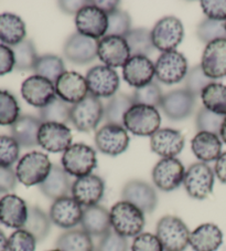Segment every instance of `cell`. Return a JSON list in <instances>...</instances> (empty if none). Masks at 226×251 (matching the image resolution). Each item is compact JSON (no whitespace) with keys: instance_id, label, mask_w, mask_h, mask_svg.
Instances as JSON below:
<instances>
[{"instance_id":"obj_1","label":"cell","mask_w":226,"mask_h":251,"mask_svg":"<svg viewBox=\"0 0 226 251\" xmlns=\"http://www.w3.org/2000/svg\"><path fill=\"white\" fill-rule=\"evenodd\" d=\"M110 214L113 230L125 238L137 237L145 227V214L128 201L116 202Z\"/></svg>"},{"instance_id":"obj_2","label":"cell","mask_w":226,"mask_h":251,"mask_svg":"<svg viewBox=\"0 0 226 251\" xmlns=\"http://www.w3.org/2000/svg\"><path fill=\"white\" fill-rule=\"evenodd\" d=\"M61 163L68 175L80 178L92 174L93 170L97 166V155L93 147L77 143L72 144L65 151Z\"/></svg>"},{"instance_id":"obj_3","label":"cell","mask_w":226,"mask_h":251,"mask_svg":"<svg viewBox=\"0 0 226 251\" xmlns=\"http://www.w3.org/2000/svg\"><path fill=\"white\" fill-rule=\"evenodd\" d=\"M190 235L186 225L176 216H164L156 227V236L164 251H184L189 245Z\"/></svg>"},{"instance_id":"obj_4","label":"cell","mask_w":226,"mask_h":251,"mask_svg":"<svg viewBox=\"0 0 226 251\" xmlns=\"http://www.w3.org/2000/svg\"><path fill=\"white\" fill-rule=\"evenodd\" d=\"M52 164L47 155L40 152H31L19 159L16 168L17 178L27 187L41 185L52 170Z\"/></svg>"},{"instance_id":"obj_5","label":"cell","mask_w":226,"mask_h":251,"mask_svg":"<svg viewBox=\"0 0 226 251\" xmlns=\"http://www.w3.org/2000/svg\"><path fill=\"white\" fill-rule=\"evenodd\" d=\"M160 124L161 118L153 106L134 104L124 116V127L137 136H153Z\"/></svg>"},{"instance_id":"obj_6","label":"cell","mask_w":226,"mask_h":251,"mask_svg":"<svg viewBox=\"0 0 226 251\" xmlns=\"http://www.w3.org/2000/svg\"><path fill=\"white\" fill-rule=\"evenodd\" d=\"M104 116V105L101 100L88 94L84 100L72 105L71 123L77 131L89 133L97 127Z\"/></svg>"},{"instance_id":"obj_7","label":"cell","mask_w":226,"mask_h":251,"mask_svg":"<svg viewBox=\"0 0 226 251\" xmlns=\"http://www.w3.org/2000/svg\"><path fill=\"white\" fill-rule=\"evenodd\" d=\"M151 38L156 49L161 52L176 50L184 38L183 25L173 16L163 17L151 30Z\"/></svg>"},{"instance_id":"obj_8","label":"cell","mask_w":226,"mask_h":251,"mask_svg":"<svg viewBox=\"0 0 226 251\" xmlns=\"http://www.w3.org/2000/svg\"><path fill=\"white\" fill-rule=\"evenodd\" d=\"M188 75V62L183 54L173 50L162 52L155 63V75L164 84L179 83Z\"/></svg>"},{"instance_id":"obj_9","label":"cell","mask_w":226,"mask_h":251,"mask_svg":"<svg viewBox=\"0 0 226 251\" xmlns=\"http://www.w3.org/2000/svg\"><path fill=\"white\" fill-rule=\"evenodd\" d=\"M214 172L206 163H195L185 172L183 185L190 197L203 201L210 196L214 186Z\"/></svg>"},{"instance_id":"obj_10","label":"cell","mask_w":226,"mask_h":251,"mask_svg":"<svg viewBox=\"0 0 226 251\" xmlns=\"http://www.w3.org/2000/svg\"><path fill=\"white\" fill-rule=\"evenodd\" d=\"M75 25L79 33L94 40H101L107 33L108 16L90 1L75 15Z\"/></svg>"},{"instance_id":"obj_11","label":"cell","mask_w":226,"mask_h":251,"mask_svg":"<svg viewBox=\"0 0 226 251\" xmlns=\"http://www.w3.org/2000/svg\"><path fill=\"white\" fill-rule=\"evenodd\" d=\"M89 93L96 98H112L119 88V76L114 69L107 66H95L86 73Z\"/></svg>"},{"instance_id":"obj_12","label":"cell","mask_w":226,"mask_h":251,"mask_svg":"<svg viewBox=\"0 0 226 251\" xmlns=\"http://www.w3.org/2000/svg\"><path fill=\"white\" fill-rule=\"evenodd\" d=\"M121 198L136 206L143 214L154 213L158 205L156 189L149 183L140 179H133L126 183L121 190Z\"/></svg>"},{"instance_id":"obj_13","label":"cell","mask_w":226,"mask_h":251,"mask_svg":"<svg viewBox=\"0 0 226 251\" xmlns=\"http://www.w3.org/2000/svg\"><path fill=\"white\" fill-rule=\"evenodd\" d=\"M185 172L178 158H162L154 167L153 180L156 187L162 192H172L183 184Z\"/></svg>"},{"instance_id":"obj_14","label":"cell","mask_w":226,"mask_h":251,"mask_svg":"<svg viewBox=\"0 0 226 251\" xmlns=\"http://www.w3.org/2000/svg\"><path fill=\"white\" fill-rule=\"evenodd\" d=\"M95 145L103 154L118 156L129 145L127 129L116 124H105L95 134Z\"/></svg>"},{"instance_id":"obj_15","label":"cell","mask_w":226,"mask_h":251,"mask_svg":"<svg viewBox=\"0 0 226 251\" xmlns=\"http://www.w3.org/2000/svg\"><path fill=\"white\" fill-rule=\"evenodd\" d=\"M21 94L30 105L42 109L56 98L55 84L45 77L34 75L23 81Z\"/></svg>"},{"instance_id":"obj_16","label":"cell","mask_w":226,"mask_h":251,"mask_svg":"<svg viewBox=\"0 0 226 251\" xmlns=\"http://www.w3.org/2000/svg\"><path fill=\"white\" fill-rule=\"evenodd\" d=\"M38 143L50 153L65 152L72 145L71 129L61 123H42L39 129Z\"/></svg>"},{"instance_id":"obj_17","label":"cell","mask_w":226,"mask_h":251,"mask_svg":"<svg viewBox=\"0 0 226 251\" xmlns=\"http://www.w3.org/2000/svg\"><path fill=\"white\" fill-rule=\"evenodd\" d=\"M83 210V207L72 196H65L53 201L49 216L52 224L69 230L77 225H81Z\"/></svg>"},{"instance_id":"obj_18","label":"cell","mask_w":226,"mask_h":251,"mask_svg":"<svg viewBox=\"0 0 226 251\" xmlns=\"http://www.w3.org/2000/svg\"><path fill=\"white\" fill-rule=\"evenodd\" d=\"M97 57L105 66L114 69L124 67L132 54L125 38L105 36L98 40Z\"/></svg>"},{"instance_id":"obj_19","label":"cell","mask_w":226,"mask_h":251,"mask_svg":"<svg viewBox=\"0 0 226 251\" xmlns=\"http://www.w3.org/2000/svg\"><path fill=\"white\" fill-rule=\"evenodd\" d=\"M97 40L75 32L65 41L63 54L74 64H88L97 57Z\"/></svg>"},{"instance_id":"obj_20","label":"cell","mask_w":226,"mask_h":251,"mask_svg":"<svg viewBox=\"0 0 226 251\" xmlns=\"http://www.w3.org/2000/svg\"><path fill=\"white\" fill-rule=\"evenodd\" d=\"M105 193V183L101 177L94 174L80 177L72 185V197L81 206L98 205Z\"/></svg>"},{"instance_id":"obj_21","label":"cell","mask_w":226,"mask_h":251,"mask_svg":"<svg viewBox=\"0 0 226 251\" xmlns=\"http://www.w3.org/2000/svg\"><path fill=\"white\" fill-rule=\"evenodd\" d=\"M160 107L168 119L182 121L192 114L195 107V97L188 90L179 89L163 95Z\"/></svg>"},{"instance_id":"obj_22","label":"cell","mask_w":226,"mask_h":251,"mask_svg":"<svg viewBox=\"0 0 226 251\" xmlns=\"http://www.w3.org/2000/svg\"><path fill=\"white\" fill-rule=\"evenodd\" d=\"M201 68L204 75L212 80L226 76V39L207 43L202 54Z\"/></svg>"},{"instance_id":"obj_23","label":"cell","mask_w":226,"mask_h":251,"mask_svg":"<svg viewBox=\"0 0 226 251\" xmlns=\"http://www.w3.org/2000/svg\"><path fill=\"white\" fill-rule=\"evenodd\" d=\"M56 97L72 105L80 103L89 94L85 77L74 71H65L55 82Z\"/></svg>"},{"instance_id":"obj_24","label":"cell","mask_w":226,"mask_h":251,"mask_svg":"<svg viewBox=\"0 0 226 251\" xmlns=\"http://www.w3.org/2000/svg\"><path fill=\"white\" fill-rule=\"evenodd\" d=\"M184 144V136L175 128H159L150 136L151 151L162 158L176 157L182 152Z\"/></svg>"},{"instance_id":"obj_25","label":"cell","mask_w":226,"mask_h":251,"mask_svg":"<svg viewBox=\"0 0 226 251\" xmlns=\"http://www.w3.org/2000/svg\"><path fill=\"white\" fill-rule=\"evenodd\" d=\"M29 207L23 198L7 194L0 198V223L6 227L23 229L28 218Z\"/></svg>"},{"instance_id":"obj_26","label":"cell","mask_w":226,"mask_h":251,"mask_svg":"<svg viewBox=\"0 0 226 251\" xmlns=\"http://www.w3.org/2000/svg\"><path fill=\"white\" fill-rule=\"evenodd\" d=\"M155 64L148 57L134 55L123 67V77L129 85L141 88L153 82Z\"/></svg>"},{"instance_id":"obj_27","label":"cell","mask_w":226,"mask_h":251,"mask_svg":"<svg viewBox=\"0 0 226 251\" xmlns=\"http://www.w3.org/2000/svg\"><path fill=\"white\" fill-rule=\"evenodd\" d=\"M42 122L32 115H21L10 126L11 137L24 149H31L39 145L38 134Z\"/></svg>"},{"instance_id":"obj_28","label":"cell","mask_w":226,"mask_h":251,"mask_svg":"<svg viewBox=\"0 0 226 251\" xmlns=\"http://www.w3.org/2000/svg\"><path fill=\"white\" fill-rule=\"evenodd\" d=\"M81 226L90 236L103 237L112 229L110 211L99 205L85 207Z\"/></svg>"},{"instance_id":"obj_29","label":"cell","mask_w":226,"mask_h":251,"mask_svg":"<svg viewBox=\"0 0 226 251\" xmlns=\"http://www.w3.org/2000/svg\"><path fill=\"white\" fill-rule=\"evenodd\" d=\"M223 244V232L214 224H203L191 232L189 245L194 251H216Z\"/></svg>"},{"instance_id":"obj_30","label":"cell","mask_w":226,"mask_h":251,"mask_svg":"<svg viewBox=\"0 0 226 251\" xmlns=\"http://www.w3.org/2000/svg\"><path fill=\"white\" fill-rule=\"evenodd\" d=\"M72 185L69 176L63 167L53 165L49 176L41 185H39V188L46 198L56 201L59 198L68 196V194L72 192Z\"/></svg>"},{"instance_id":"obj_31","label":"cell","mask_w":226,"mask_h":251,"mask_svg":"<svg viewBox=\"0 0 226 251\" xmlns=\"http://www.w3.org/2000/svg\"><path fill=\"white\" fill-rule=\"evenodd\" d=\"M191 149L195 157L202 163L217 161L222 154V141L219 135L208 132H198L192 141Z\"/></svg>"},{"instance_id":"obj_32","label":"cell","mask_w":226,"mask_h":251,"mask_svg":"<svg viewBox=\"0 0 226 251\" xmlns=\"http://www.w3.org/2000/svg\"><path fill=\"white\" fill-rule=\"evenodd\" d=\"M25 34V24L19 16L10 12L0 15V41L14 47L24 40Z\"/></svg>"},{"instance_id":"obj_33","label":"cell","mask_w":226,"mask_h":251,"mask_svg":"<svg viewBox=\"0 0 226 251\" xmlns=\"http://www.w3.org/2000/svg\"><path fill=\"white\" fill-rule=\"evenodd\" d=\"M134 104L133 97L123 92L116 93L104 106L103 119L106 124H116L124 126V116Z\"/></svg>"},{"instance_id":"obj_34","label":"cell","mask_w":226,"mask_h":251,"mask_svg":"<svg viewBox=\"0 0 226 251\" xmlns=\"http://www.w3.org/2000/svg\"><path fill=\"white\" fill-rule=\"evenodd\" d=\"M56 249L60 251H93L92 236L83 229H69L58 238Z\"/></svg>"},{"instance_id":"obj_35","label":"cell","mask_w":226,"mask_h":251,"mask_svg":"<svg viewBox=\"0 0 226 251\" xmlns=\"http://www.w3.org/2000/svg\"><path fill=\"white\" fill-rule=\"evenodd\" d=\"M51 224L52 222L49 215H46L39 207L32 206L29 208L27 222H25L23 229L31 233L38 242H41L49 235Z\"/></svg>"},{"instance_id":"obj_36","label":"cell","mask_w":226,"mask_h":251,"mask_svg":"<svg viewBox=\"0 0 226 251\" xmlns=\"http://www.w3.org/2000/svg\"><path fill=\"white\" fill-rule=\"evenodd\" d=\"M125 40L129 47L132 57L134 55L148 57V55L153 54L156 49L153 38H151V30L146 28L132 29V31L125 37Z\"/></svg>"},{"instance_id":"obj_37","label":"cell","mask_w":226,"mask_h":251,"mask_svg":"<svg viewBox=\"0 0 226 251\" xmlns=\"http://www.w3.org/2000/svg\"><path fill=\"white\" fill-rule=\"evenodd\" d=\"M203 105L213 113L226 116V85L212 82L201 94Z\"/></svg>"},{"instance_id":"obj_38","label":"cell","mask_w":226,"mask_h":251,"mask_svg":"<svg viewBox=\"0 0 226 251\" xmlns=\"http://www.w3.org/2000/svg\"><path fill=\"white\" fill-rule=\"evenodd\" d=\"M71 109L72 106L56 97L46 106L39 110V115L42 123L53 122L65 124L71 122Z\"/></svg>"},{"instance_id":"obj_39","label":"cell","mask_w":226,"mask_h":251,"mask_svg":"<svg viewBox=\"0 0 226 251\" xmlns=\"http://www.w3.org/2000/svg\"><path fill=\"white\" fill-rule=\"evenodd\" d=\"M15 54V69L17 71L33 70L39 59L36 46L32 40L24 39L19 45L11 47Z\"/></svg>"},{"instance_id":"obj_40","label":"cell","mask_w":226,"mask_h":251,"mask_svg":"<svg viewBox=\"0 0 226 251\" xmlns=\"http://www.w3.org/2000/svg\"><path fill=\"white\" fill-rule=\"evenodd\" d=\"M33 71L37 75L45 77L55 84L59 77L65 72V66L63 60L58 55L45 54L39 57Z\"/></svg>"},{"instance_id":"obj_41","label":"cell","mask_w":226,"mask_h":251,"mask_svg":"<svg viewBox=\"0 0 226 251\" xmlns=\"http://www.w3.org/2000/svg\"><path fill=\"white\" fill-rule=\"evenodd\" d=\"M20 118V106L15 95L9 91L0 90V125L14 124Z\"/></svg>"},{"instance_id":"obj_42","label":"cell","mask_w":226,"mask_h":251,"mask_svg":"<svg viewBox=\"0 0 226 251\" xmlns=\"http://www.w3.org/2000/svg\"><path fill=\"white\" fill-rule=\"evenodd\" d=\"M132 97L135 104L157 107L161 104L163 95L159 85L156 82H150L149 84L135 90Z\"/></svg>"},{"instance_id":"obj_43","label":"cell","mask_w":226,"mask_h":251,"mask_svg":"<svg viewBox=\"0 0 226 251\" xmlns=\"http://www.w3.org/2000/svg\"><path fill=\"white\" fill-rule=\"evenodd\" d=\"M108 29L106 36H117L125 38L132 31V18L119 8L108 14Z\"/></svg>"},{"instance_id":"obj_44","label":"cell","mask_w":226,"mask_h":251,"mask_svg":"<svg viewBox=\"0 0 226 251\" xmlns=\"http://www.w3.org/2000/svg\"><path fill=\"white\" fill-rule=\"evenodd\" d=\"M197 36L200 41L206 45L217 39H226L225 23L205 18L198 25Z\"/></svg>"},{"instance_id":"obj_45","label":"cell","mask_w":226,"mask_h":251,"mask_svg":"<svg viewBox=\"0 0 226 251\" xmlns=\"http://www.w3.org/2000/svg\"><path fill=\"white\" fill-rule=\"evenodd\" d=\"M225 118L226 116L215 114L205 109V107H202V109H200V111L198 112L197 120H195L198 131L213 133L215 134V135L220 136L222 125L224 123Z\"/></svg>"},{"instance_id":"obj_46","label":"cell","mask_w":226,"mask_h":251,"mask_svg":"<svg viewBox=\"0 0 226 251\" xmlns=\"http://www.w3.org/2000/svg\"><path fill=\"white\" fill-rule=\"evenodd\" d=\"M20 146L14 138L0 135V167H12L18 161Z\"/></svg>"},{"instance_id":"obj_47","label":"cell","mask_w":226,"mask_h":251,"mask_svg":"<svg viewBox=\"0 0 226 251\" xmlns=\"http://www.w3.org/2000/svg\"><path fill=\"white\" fill-rule=\"evenodd\" d=\"M214 82L210 77H207L202 70L201 66H197L191 69L185 76V90H188L191 94H193L195 98L201 95L203 90L208 84Z\"/></svg>"},{"instance_id":"obj_48","label":"cell","mask_w":226,"mask_h":251,"mask_svg":"<svg viewBox=\"0 0 226 251\" xmlns=\"http://www.w3.org/2000/svg\"><path fill=\"white\" fill-rule=\"evenodd\" d=\"M37 240L24 229H18L8 239V251H36Z\"/></svg>"},{"instance_id":"obj_49","label":"cell","mask_w":226,"mask_h":251,"mask_svg":"<svg viewBox=\"0 0 226 251\" xmlns=\"http://www.w3.org/2000/svg\"><path fill=\"white\" fill-rule=\"evenodd\" d=\"M98 251H128L127 238L120 236L113 228L106 235L101 237L98 242Z\"/></svg>"},{"instance_id":"obj_50","label":"cell","mask_w":226,"mask_h":251,"mask_svg":"<svg viewBox=\"0 0 226 251\" xmlns=\"http://www.w3.org/2000/svg\"><path fill=\"white\" fill-rule=\"evenodd\" d=\"M132 251H164L158 237L149 232H141L135 237Z\"/></svg>"},{"instance_id":"obj_51","label":"cell","mask_w":226,"mask_h":251,"mask_svg":"<svg viewBox=\"0 0 226 251\" xmlns=\"http://www.w3.org/2000/svg\"><path fill=\"white\" fill-rule=\"evenodd\" d=\"M206 18L215 21H226V0H202L200 2Z\"/></svg>"},{"instance_id":"obj_52","label":"cell","mask_w":226,"mask_h":251,"mask_svg":"<svg viewBox=\"0 0 226 251\" xmlns=\"http://www.w3.org/2000/svg\"><path fill=\"white\" fill-rule=\"evenodd\" d=\"M15 54L10 47L0 43V76L8 75L15 69Z\"/></svg>"},{"instance_id":"obj_53","label":"cell","mask_w":226,"mask_h":251,"mask_svg":"<svg viewBox=\"0 0 226 251\" xmlns=\"http://www.w3.org/2000/svg\"><path fill=\"white\" fill-rule=\"evenodd\" d=\"M17 175L12 167H0V195L12 192L17 186Z\"/></svg>"},{"instance_id":"obj_54","label":"cell","mask_w":226,"mask_h":251,"mask_svg":"<svg viewBox=\"0 0 226 251\" xmlns=\"http://www.w3.org/2000/svg\"><path fill=\"white\" fill-rule=\"evenodd\" d=\"M90 1H82V0H69V1H60V9L68 15H76L82 8L89 5Z\"/></svg>"},{"instance_id":"obj_55","label":"cell","mask_w":226,"mask_h":251,"mask_svg":"<svg viewBox=\"0 0 226 251\" xmlns=\"http://www.w3.org/2000/svg\"><path fill=\"white\" fill-rule=\"evenodd\" d=\"M214 174L221 183L226 184V152L222 153L221 156L217 158L214 167Z\"/></svg>"},{"instance_id":"obj_56","label":"cell","mask_w":226,"mask_h":251,"mask_svg":"<svg viewBox=\"0 0 226 251\" xmlns=\"http://www.w3.org/2000/svg\"><path fill=\"white\" fill-rule=\"evenodd\" d=\"M92 3L108 15L111 14V12L118 9L119 1H108V0H105V1H99V0H96V1H92Z\"/></svg>"},{"instance_id":"obj_57","label":"cell","mask_w":226,"mask_h":251,"mask_svg":"<svg viewBox=\"0 0 226 251\" xmlns=\"http://www.w3.org/2000/svg\"><path fill=\"white\" fill-rule=\"evenodd\" d=\"M0 251H8V239L2 230H0Z\"/></svg>"},{"instance_id":"obj_58","label":"cell","mask_w":226,"mask_h":251,"mask_svg":"<svg viewBox=\"0 0 226 251\" xmlns=\"http://www.w3.org/2000/svg\"><path fill=\"white\" fill-rule=\"evenodd\" d=\"M220 136L222 138V141H223L225 144H226V118H225V121L223 125H222V128H221V134Z\"/></svg>"},{"instance_id":"obj_59","label":"cell","mask_w":226,"mask_h":251,"mask_svg":"<svg viewBox=\"0 0 226 251\" xmlns=\"http://www.w3.org/2000/svg\"><path fill=\"white\" fill-rule=\"evenodd\" d=\"M50 251H60L59 249H55V250H50Z\"/></svg>"},{"instance_id":"obj_60","label":"cell","mask_w":226,"mask_h":251,"mask_svg":"<svg viewBox=\"0 0 226 251\" xmlns=\"http://www.w3.org/2000/svg\"><path fill=\"white\" fill-rule=\"evenodd\" d=\"M225 30H226V21H225Z\"/></svg>"},{"instance_id":"obj_61","label":"cell","mask_w":226,"mask_h":251,"mask_svg":"<svg viewBox=\"0 0 226 251\" xmlns=\"http://www.w3.org/2000/svg\"><path fill=\"white\" fill-rule=\"evenodd\" d=\"M93 251H94V250H93Z\"/></svg>"}]
</instances>
